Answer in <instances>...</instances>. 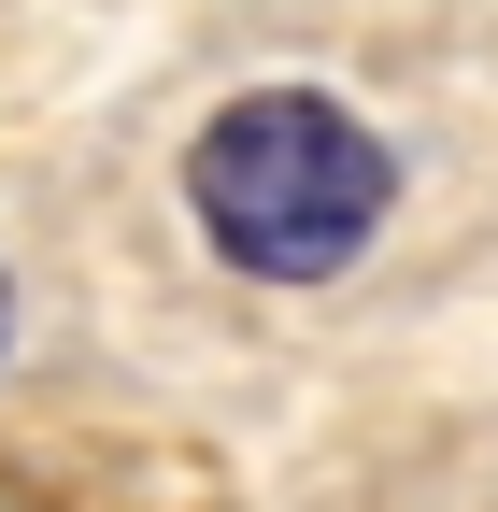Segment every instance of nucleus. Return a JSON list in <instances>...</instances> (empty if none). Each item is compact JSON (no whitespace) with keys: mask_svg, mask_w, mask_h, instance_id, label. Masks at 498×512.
<instances>
[{"mask_svg":"<svg viewBox=\"0 0 498 512\" xmlns=\"http://www.w3.org/2000/svg\"><path fill=\"white\" fill-rule=\"evenodd\" d=\"M185 200H200L214 256L228 271H257V285H314L342 271V256L385 228V143L342 114V100H228L200 128V157H185Z\"/></svg>","mask_w":498,"mask_h":512,"instance_id":"obj_1","label":"nucleus"}]
</instances>
